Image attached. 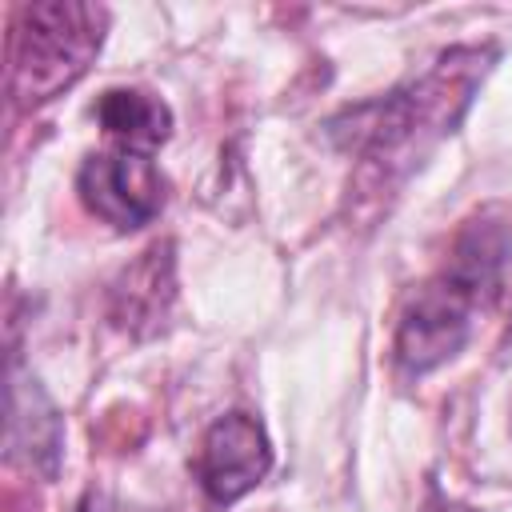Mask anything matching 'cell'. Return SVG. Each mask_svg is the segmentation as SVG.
Masks as SVG:
<instances>
[{"label":"cell","mask_w":512,"mask_h":512,"mask_svg":"<svg viewBox=\"0 0 512 512\" xmlns=\"http://www.w3.org/2000/svg\"><path fill=\"white\" fill-rule=\"evenodd\" d=\"M108 12L96 4H24L8 44V92L16 108H36L72 88L104 44Z\"/></svg>","instance_id":"cell-3"},{"label":"cell","mask_w":512,"mask_h":512,"mask_svg":"<svg viewBox=\"0 0 512 512\" xmlns=\"http://www.w3.org/2000/svg\"><path fill=\"white\" fill-rule=\"evenodd\" d=\"M76 512H136V508H128V504H124V500H116V496L92 492V496H84V504H80Z\"/></svg>","instance_id":"cell-9"},{"label":"cell","mask_w":512,"mask_h":512,"mask_svg":"<svg viewBox=\"0 0 512 512\" xmlns=\"http://www.w3.org/2000/svg\"><path fill=\"white\" fill-rule=\"evenodd\" d=\"M60 452H64V424L48 392L24 376L12 364L8 376V456L24 460L32 472L52 480L60 472Z\"/></svg>","instance_id":"cell-6"},{"label":"cell","mask_w":512,"mask_h":512,"mask_svg":"<svg viewBox=\"0 0 512 512\" xmlns=\"http://www.w3.org/2000/svg\"><path fill=\"white\" fill-rule=\"evenodd\" d=\"M504 256L508 240L500 232H492L488 224L472 228L460 236L456 256L444 264V272L412 292L396 324V360L408 376H424L464 348L476 308L500 284Z\"/></svg>","instance_id":"cell-2"},{"label":"cell","mask_w":512,"mask_h":512,"mask_svg":"<svg viewBox=\"0 0 512 512\" xmlns=\"http://www.w3.org/2000/svg\"><path fill=\"white\" fill-rule=\"evenodd\" d=\"M96 120L120 148L132 152H152L172 132V108L144 88H108L96 100Z\"/></svg>","instance_id":"cell-7"},{"label":"cell","mask_w":512,"mask_h":512,"mask_svg":"<svg viewBox=\"0 0 512 512\" xmlns=\"http://www.w3.org/2000/svg\"><path fill=\"white\" fill-rule=\"evenodd\" d=\"M424 512H472V508H464V504H452V500H444V496H432V500L424 504Z\"/></svg>","instance_id":"cell-10"},{"label":"cell","mask_w":512,"mask_h":512,"mask_svg":"<svg viewBox=\"0 0 512 512\" xmlns=\"http://www.w3.org/2000/svg\"><path fill=\"white\" fill-rule=\"evenodd\" d=\"M76 192L84 208L112 224L116 232H136L152 224L164 208V176L148 152L112 148L96 152L76 172Z\"/></svg>","instance_id":"cell-4"},{"label":"cell","mask_w":512,"mask_h":512,"mask_svg":"<svg viewBox=\"0 0 512 512\" xmlns=\"http://www.w3.org/2000/svg\"><path fill=\"white\" fill-rule=\"evenodd\" d=\"M488 48H452L416 80L392 88L380 100L356 104L328 124L332 140L344 144L368 172H396L424 156L440 136H448L476 84L488 72Z\"/></svg>","instance_id":"cell-1"},{"label":"cell","mask_w":512,"mask_h":512,"mask_svg":"<svg viewBox=\"0 0 512 512\" xmlns=\"http://www.w3.org/2000/svg\"><path fill=\"white\" fill-rule=\"evenodd\" d=\"M168 268H172L168 248L160 252V244H156L152 252H144V260L136 268L124 272V284L116 288V296H124V304L116 308V320L120 324H136V320L160 316V308L172 296V292H160V272H168Z\"/></svg>","instance_id":"cell-8"},{"label":"cell","mask_w":512,"mask_h":512,"mask_svg":"<svg viewBox=\"0 0 512 512\" xmlns=\"http://www.w3.org/2000/svg\"><path fill=\"white\" fill-rule=\"evenodd\" d=\"M272 468V440L248 412H224L208 424L196 452V480L212 504H236Z\"/></svg>","instance_id":"cell-5"}]
</instances>
